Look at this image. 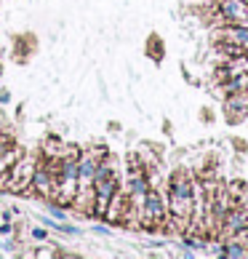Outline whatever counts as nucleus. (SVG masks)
Instances as JSON below:
<instances>
[{"label":"nucleus","mask_w":248,"mask_h":259,"mask_svg":"<svg viewBox=\"0 0 248 259\" xmlns=\"http://www.w3.org/2000/svg\"><path fill=\"white\" fill-rule=\"evenodd\" d=\"M128 206H131V198H128V193L126 190H118L115 195L110 198V206H107V211H104V219H107L110 225H123V217H126V211H128Z\"/></svg>","instance_id":"obj_5"},{"label":"nucleus","mask_w":248,"mask_h":259,"mask_svg":"<svg viewBox=\"0 0 248 259\" xmlns=\"http://www.w3.org/2000/svg\"><path fill=\"white\" fill-rule=\"evenodd\" d=\"M70 206L78 211V214H83V217H93V211H96V190H93V185L78 187V193H75Z\"/></svg>","instance_id":"obj_8"},{"label":"nucleus","mask_w":248,"mask_h":259,"mask_svg":"<svg viewBox=\"0 0 248 259\" xmlns=\"http://www.w3.org/2000/svg\"><path fill=\"white\" fill-rule=\"evenodd\" d=\"M0 70H3V64H0Z\"/></svg>","instance_id":"obj_16"},{"label":"nucleus","mask_w":248,"mask_h":259,"mask_svg":"<svg viewBox=\"0 0 248 259\" xmlns=\"http://www.w3.org/2000/svg\"><path fill=\"white\" fill-rule=\"evenodd\" d=\"M224 115L230 118V123H240L243 118H248V91L230 94L224 102Z\"/></svg>","instance_id":"obj_6"},{"label":"nucleus","mask_w":248,"mask_h":259,"mask_svg":"<svg viewBox=\"0 0 248 259\" xmlns=\"http://www.w3.org/2000/svg\"><path fill=\"white\" fill-rule=\"evenodd\" d=\"M99 160H102V158H96L91 150L80 152V158H78V187H88V185H93V177H96Z\"/></svg>","instance_id":"obj_7"},{"label":"nucleus","mask_w":248,"mask_h":259,"mask_svg":"<svg viewBox=\"0 0 248 259\" xmlns=\"http://www.w3.org/2000/svg\"><path fill=\"white\" fill-rule=\"evenodd\" d=\"M45 235H48V233H45L43 227H35V230H32V238H35V241H45Z\"/></svg>","instance_id":"obj_13"},{"label":"nucleus","mask_w":248,"mask_h":259,"mask_svg":"<svg viewBox=\"0 0 248 259\" xmlns=\"http://www.w3.org/2000/svg\"><path fill=\"white\" fill-rule=\"evenodd\" d=\"M11 233H14L11 219H0V235H11Z\"/></svg>","instance_id":"obj_12"},{"label":"nucleus","mask_w":248,"mask_h":259,"mask_svg":"<svg viewBox=\"0 0 248 259\" xmlns=\"http://www.w3.org/2000/svg\"><path fill=\"white\" fill-rule=\"evenodd\" d=\"M245 91H248V85H245Z\"/></svg>","instance_id":"obj_17"},{"label":"nucleus","mask_w":248,"mask_h":259,"mask_svg":"<svg viewBox=\"0 0 248 259\" xmlns=\"http://www.w3.org/2000/svg\"><path fill=\"white\" fill-rule=\"evenodd\" d=\"M35 166H37V158H27L22 155L16 163H14V168L8 171V182H6V193H16V195H22V193H32V174H35Z\"/></svg>","instance_id":"obj_2"},{"label":"nucleus","mask_w":248,"mask_h":259,"mask_svg":"<svg viewBox=\"0 0 248 259\" xmlns=\"http://www.w3.org/2000/svg\"><path fill=\"white\" fill-rule=\"evenodd\" d=\"M22 155H24V150L14 142V145L8 147V150L3 152V155H0V174H8V171L14 168V163H16L19 158H22Z\"/></svg>","instance_id":"obj_11"},{"label":"nucleus","mask_w":248,"mask_h":259,"mask_svg":"<svg viewBox=\"0 0 248 259\" xmlns=\"http://www.w3.org/2000/svg\"><path fill=\"white\" fill-rule=\"evenodd\" d=\"M245 3H248V0H245Z\"/></svg>","instance_id":"obj_18"},{"label":"nucleus","mask_w":248,"mask_h":259,"mask_svg":"<svg viewBox=\"0 0 248 259\" xmlns=\"http://www.w3.org/2000/svg\"><path fill=\"white\" fill-rule=\"evenodd\" d=\"M0 254H3V241H0Z\"/></svg>","instance_id":"obj_15"},{"label":"nucleus","mask_w":248,"mask_h":259,"mask_svg":"<svg viewBox=\"0 0 248 259\" xmlns=\"http://www.w3.org/2000/svg\"><path fill=\"white\" fill-rule=\"evenodd\" d=\"M222 37L224 40H232L237 46H243L248 51V24H230L227 30H222Z\"/></svg>","instance_id":"obj_10"},{"label":"nucleus","mask_w":248,"mask_h":259,"mask_svg":"<svg viewBox=\"0 0 248 259\" xmlns=\"http://www.w3.org/2000/svg\"><path fill=\"white\" fill-rule=\"evenodd\" d=\"M219 16L227 24H248V3L245 0H222L219 3Z\"/></svg>","instance_id":"obj_4"},{"label":"nucleus","mask_w":248,"mask_h":259,"mask_svg":"<svg viewBox=\"0 0 248 259\" xmlns=\"http://www.w3.org/2000/svg\"><path fill=\"white\" fill-rule=\"evenodd\" d=\"M248 227V211L240 208V206H232L230 211H227V217H224V225H222V238L227 235H235L237 230H243Z\"/></svg>","instance_id":"obj_9"},{"label":"nucleus","mask_w":248,"mask_h":259,"mask_svg":"<svg viewBox=\"0 0 248 259\" xmlns=\"http://www.w3.org/2000/svg\"><path fill=\"white\" fill-rule=\"evenodd\" d=\"M166 222H168V198H163L158 187H150L144 203H141V227L160 230Z\"/></svg>","instance_id":"obj_1"},{"label":"nucleus","mask_w":248,"mask_h":259,"mask_svg":"<svg viewBox=\"0 0 248 259\" xmlns=\"http://www.w3.org/2000/svg\"><path fill=\"white\" fill-rule=\"evenodd\" d=\"M8 102H11V94L3 89V91H0V104H8Z\"/></svg>","instance_id":"obj_14"},{"label":"nucleus","mask_w":248,"mask_h":259,"mask_svg":"<svg viewBox=\"0 0 248 259\" xmlns=\"http://www.w3.org/2000/svg\"><path fill=\"white\" fill-rule=\"evenodd\" d=\"M32 193L37 198H45L51 200L54 198V187H56V177L51 174V168L45 166L43 158H37V166H35V174H32Z\"/></svg>","instance_id":"obj_3"}]
</instances>
